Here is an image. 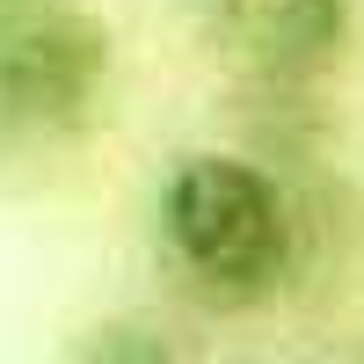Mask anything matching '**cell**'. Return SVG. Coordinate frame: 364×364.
<instances>
[{
    "label": "cell",
    "mask_w": 364,
    "mask_h": 364,
    "mask_svg": "<svg viewBox=\"0 0 364 364\" xmlns=\"http://www.w3.org/2000/svg\"><path fill=\"white\" fill-rule=\"evenodd\" d=\"M161 240L168 255L211 291H255L284 262V197L248 161L190 154L161 182Z\"/></svg>",
    "instance_id": "1"
},
{
    "label": "cell",
    "mask_w": 364,
    "mask_h": 364,
    "mask_svg": "<svg viewBox=\"0 0 364 364\" xmlns=\"http://www.w3.org/2000/svg\"><path fill=\"white\" fill-rule=\"evenodd\" d=\"M109 80V37L73 0H0V124L73 132Z\"/></svg>",
    "instance_id": "2"
},
{
    "label": "cell",
    "mask_w": 364,
    "mask_h": 364,
    "mask_svg": "<svg viewBox=\"0 0 364 364\" xmlns=\"http://www.w3.org/2000/svg\"><path fill=\"white\" fill-rule=\"evenodd\" d=\"M204 8L277 73H314L350 37V0H204Z\"/></svg>",
    "instance_id": "3"
}]
</instances>
